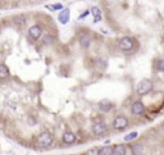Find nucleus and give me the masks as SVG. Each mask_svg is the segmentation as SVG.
<instances>
[{
	"label": "nucleus",
	"instance_id": "4468645a",
	"mask_svg": "<svg viewBox=\"0 0 164 155\" xmlns=\"http://www.w3.org/2000/svg\"><path fill=\"white\" fill-rule=\"evenodd\" d=\"M9 75H10V72H9L8 67H6L5 64H0V80L8 78Z\"/></svg>",
	"mask_w": 164,
	"mask_h": 155
},
{
	"label": "nucleus",
	"instance_id": "9b49d317",
	"mask_svg": "<svg viewBox=\"0 0 164 155\" xmlns=\"http://www.w3.org/2000/svg\"><path fill=\"white\" fill-rule=\"evenodd\" d=\"M97 108H99L102 112H104V113H108V112H110L111 108H113V104H111L110 101H108V100H102L99 104H97Z\"/></svg>",
	"mask_w": 164,
	"mask_h": 155
},
{
	"label": "nucleus",
	"instance_id": "aec40b11",
	"mask_svg": "<svg viewBox=\"0 0 164 155\" xmlns=\"http://www.w3.org/2000/svg\"><path fill=\"white\" fill-rule=\"evenodd\" d=\"M85 155H99V149L97 147H91V149H89L86 151Z\"/></svg>",
	"mask_w": 164,
	"mask_h": 155
},
{
	"label": "nucleus",
	"instance_id": "ddd939ff",
	"mask_svg": "<svg viewBox=\"0 0 164 155\" xmlns=\"http://www.w3.org/2000/svg\"><path fill=\"white\" fill-rule=\"evenodd\" d=\"M90 13L94 16V22L97 23L99 21H102V10L100 8H97V6H92L91 10H90Z\"/></svg>",
	"mask_w": 164,
	"mask_h": 155
},
{
	"label": "nucleus",
	"instance_id": "0eeeda50",
	"mask_svg": "<svg viewBox=\"0 0 164 155\" xmlns=\"http://www.w3.org/2000/svg\"><path fill=\"white\" fill-rule=\"evenodd\" d=\"M43 27L39 26V24H33V26L30 27L28 30V35L32 40H39V38L43 36Z\"/></svg>",
	"mask_w": 164,
	"mask_h": 155
},
{
	"label": "nucleus",
	"instance_id": "6ab92c4d",
	"mask_svg": "<svg viewBox=\"0 0 164 155\" xmlns=\"http://www.w3.org/2000/svg\"><path fill=\"white\" fill-rule=\"evenodd\" d=\"M156 69L159 72H164V59H159L158 63H156Z\"/></svg>",
	"mask_w": 164,
	"mask_h": 155
},
{
	"label": "nucleus",
	"instance_id": "f257e3e1",
	"mask_svg": "<svg viewBox=\"0 0 164 155\" xmlns=\"http://www.w3.org/2000/svg\"><path fill=\"white\" fill-rule=\"evenodd\" d=\"M36 144L41 149H48V147H50L54 144V139L50 132L44 131L36 137Z\"/></svg>",
	"mask_w": 164,
	"mask_h": 155
},
{
	"label": "nucleus",
	"instance_id": "f03ea898",
	"mask_svg": "<svg viewBox=\"0 0 164 155\" xmlns=\"http://www.w3.org/2000/svg\"><path fill=\"white\" fill-rule=\"evenodd\" d=\"M153 90V81L150 80H142L136 86V94L140 96H145Z\"/></svg>",
	"mask_w": 164,
	"mask_h": 155
},
{
	"label": "nucleus",
	"instance_id": "20e7f679",
	"mask_svg": "<svg viewBox=\"0 0 164 155\" xmlns=\"http://www.w3.org/2000/svg\"><path fill=\"white\" fill-rule=\"evenodd\" d=\"M111 126H113V128L117 129V131H122V129H124L126 127L128 126V119L126 118L124 115H118V117L113 119Z\"/></svg>",
	"mask_w": 164,
	"mask_h": 155
},
{
	"label": "nucleus",
	"instance_id": "9d476101",
	"mask_svg": "<svg viewBox=\"0 0 164 155\" xmlns=\"http://www.w3.org/2000/svg\"><path fill=\"white\" fill-rule=\"evenodd\" d=\"M76 135L73 132L71 131H67V132H64L63 133V136H62V140H63V142L64 144H73L76 141Z\"/></svg>",
	"mask_w": 164,
	"mask_h": 155
},
{
	"label": "nucleus",
	"instance_id": "a211bd4d",
	"mask_svg": "<svg viewBox=\"0 0 164 155\" xmlns=\"http://www.w3.org/2000/svg\"><path fill=\"white\" fill-rule=\"evenodd\" d=\"M137 136H138V133H137V132H131V133H128L127 136H124V141H128V142H130V141L135 140Z\"/></svg>",
	"mask_w": 164,
	"mask_h": 155
},
{
	"label": "nucleus",
	"instance_id": "412c9836",
	"mask_svg": "<svg viewBox=\"0 0 164 155\" xmlns=\"http://www.w3.org/2000/svg\"><path fill=\"white\" fill-rule=\"evenodd\" d=\"M48 8H50L51 10H62L63 9V5L62 4H54V5L48 6Z\"/></svg>",
	"mask_w": 164,
	"mask_h": 155
},
{
	"label": "nucleus",
	"instance_id": "7ed1b4c3",
	"mask_svg": "<svg viewBox=\"0 0 164 155\" xmlns=\"http://www.w3.org/2000/svg\"><path fill=\"white\" fill-rule=\"evenodd\" d=\"M135 46V40L130 36H124L122 37L119 42H118V48L121 49L122 51H131Z\"/></svg>",
	"mask_w": 164,
	"mask_h": 155
},
{
	"label": "nucleus",
	"instance_id": "1a4fd4ad",
	"mask_svg": "<svg viewBox=\"0 0 164 155\" xmlns=\"http://www.w3.org/2000/svg\"><path fill=\"white\" fill-rule=\"evenodd\" d=\"M69 17H71V10L68 8H63L62 12L58 14V21L62 24H67L69 22Z\"/></svg>",
	"mask_w": 164,
	"mask_h": 155
},
{
	"label": "nucleus",
	"instance_id": "423d86ee",
	"mask_svg": "<svg viewBox=\"0 0 164 155\" xmlns=\"http://www.w3.org/2000/svg\"><path fill=\"white\" fill-rule=\"evenodd\" d=\"M131 113L136 117H140V115L145 114V105L141 103V101H135L133 104L131 105Z\"/></svg>",
	"mask_w": 164,
	"mask_h": 155
},
{
	"label": "nucleus",
	"instance_id": "4be33fe9",
	"mask_svg": "<svg viewBox=\"0 0 164 155\" xmlns=\"http://www.w3.org/2000/svg\"><path fill=\"white\" fill-rule=\"evenodd\" d=\"M53 42V37L50 36V35H46V36L44 37V44H51Z\"/></svg>",
	"mask_w": 164,
	"mask_h": 155
},
{
	"label": "nucleus",
	"instance_id": "6e6552de",
	"mask_svg": "<svg viewBox=\"0 0 164 155\" xmlns=\"http://www.w3.org/2000/svg\"><path fill=\"white\" fill-rule=\"evenodd\" d=\"M78 44H80V46L83 49L90 48V45H91V36L87 32H82L78 37Z\"/></svg>",
	"mask_w": 164,
	"mask_h": 155
},
{
	"label": "nucleus",
	"instance_id": "39448f33",
	"mask_svg": "<svg viewBox=\"0 0 164 155\" xmlns=\"http://www.w3.org/2000/svg\"><path fill=\"white\" fill-rule=\"evenodd\" d=\"M91 131L95 136H103L108 132V124L105 122H96L95 124L92 126Z\"/></svg>",
	"mask_w": 164,
	"mask_h": 155
},
{
	"label": "nucleus",
	"instance_id": "f8f14e48",
	"mask_svg": "<svg viewBox=\"0 0 164 155\" xmlns=\"http://www.w3.org/2000/svg\"><path fill=\"white\" fill-rule=\"evenodd\" d=\"M127 154V146L123 145V144H119V145L114 146L113 149V155H126Z\"/></svg>",
	"mask_w": 164,
	"mask_h": 155
},
{
	"label": "nucleus",
	"instance_id": "dca6fc26",
	"mask_svg": "<svg viewBox=\"0 0 164 155\" xmlns=\"http://www.w3.org/2000/svg\"><path fill=\"white\" fill-rule=\"evenodd\" d=\"M113 146H103L102 149H99V155H113Z\"/></svg>",
	"mask_w": 164,
	"mask_h": 155
},
{
	"label": "nucleus",
	"instance_id": "5701e85b",
	"mask_svg": "<svg viewBox=\"0 0 164 155\" xmlns=\"http://www.w3.org/2000/svg\"><path fill=\"white\" fill-rule=\"evenodd\" d=\"M89 14H90V10H86V12L83 13V14H81V17H80V18H85V17L89 16Z\"/></svg>",
	"mask_w": 164,
	"mask_h": 155
},
{
	"label": "nucleus",
	"instance_id": "2eb2a0df",
	"mask_svg": "<svg viewBox=\"0 0 164 155\" xmlns=\"http://www.w3.org/2000/svg\"><path fill=\"white\" fill-rule=\"evenodd\" d=\"M142 151H144V146L141 144H133L131 146V153L133 155H140V154H142Z\"/></svg>",
	"mask_w": 164,
	"mask_h": 155
},
{
	"label": "nucleus",
	"instance_id": "f3484780",
	"mask_svg": "<svg viewBox=\"0 0 164 155\" xmlns=\"http://www.w3.org/2000/svg\"><path fill=\"white\" fill-rule=\"evenodd\" d=\"M106 65H108V63L105 59H103V58H99V59H96V62H95V67L99 70H104L106 68Z\"/></svg>",
	"mask_w": 164,
	"mask_h": 155
}]
</instances>
